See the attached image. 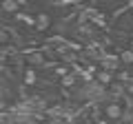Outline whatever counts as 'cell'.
<instances>
[{
	"label": "cell",
	"mask_w": 133,
	"mask_h": 124,
	"mask_svg": "<svg viewBox=\"0 0 133 124\" xmlns=\"http://www.w3.org/2000/svg\"><path fill=\"white\" fill-rule=\"evenodd\" d=\"M20 9H22V5H20L18 0H2V11H5V13L16 16Z\"/></svg>",
	"instance_id": "6"
},
{
	"label": "cell",
	"mask_w": 133,
	"mask_h": 124,
	"mask_svg": "<svg viewBox=\"0 0 133 124\" xmlns=\"http://www.w3.org/2000/svg\"><path fill=\"white\" fill-rule=\"evenodd\" d=\"M14 20H16V22H20L22 27H33V29H36V16L29 13V11H22V9H20L18 13L14 16Z\"/></svg>",
	"instance_id": "5"
},
{
	"label": "cell",
	"mask_w": 133,
	"mask_h": 124,
	"mask_svg": "<svg viewBox=\"0 0 133 124\" xmlns=\"http://www.w3.org/2000/svg\"><path fill=\"white\" fill-rule=\"evenodd\" d=\"M22 84L27 86V89H33V86L38 84V71H36V67H24L22 69Z\"/></svg>",
	"instance_id": "2"
},
{
	"label": "cell",
	"mask_w": 133,
	"mask_h": 124,
	"mask_svg": "<svg viewBox=\"0 0 133 124\" xmlns=\"http://www.w3.org/2000/svg\"><path fill=\"white\" fill-rule=\"evenodd\" d=\"M95 80L109 89V86H113V82H115V73H113V71H107V69H98V73H95Z\"/></svg>",
	"instance_id": "4"
},
{
	"label": "cell",
	"mask_w": 133,
	"mask_h": 124,
	"mask_svg": "<svg viewBox=\"0 0 133 124\" xmlns=\"http://www.w3.org/2000/svg\"><path fill=\"white\" fill-rule=\"evenodd\" d=\"M124 109H127V104H124V102L109 100L104 106H102V113H104L107 118L111 120V122H120V120L124 118Z\"/></svg>",
	"instance_id": "1"
},
{
	"label": "cell",
	"mask_w": 133,
	"mask_h": 124,
	"mask_svg": "<svg viewBox=\"0 0 133 124\" xmlns=\"http://www.w3.org/2000/svg\"><path fill=\"white\" fill-rule=\"evenodd\" d=\"M120 62L127 64V67H133V49H122L120 51Z\"/></svg>",
	"instance_id": "7"
},
{
	"label": "cell",
	"mask_w": 133,
	"mask_h": 124,
	"mask_svg": "<svg viewBox=\"0 0 133 124\" xmlns=\"http://www.w3.org/2000/svg\"><path fill=\"white\" fill-rule=\"evenodd\" d=\"M51 22H53V18H51V13L49 11H38L36 13V31H47L49 27H51Z\"/></svg>",
	"instance_id": "3"
}]
</instances>
